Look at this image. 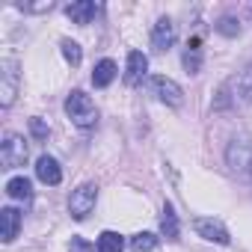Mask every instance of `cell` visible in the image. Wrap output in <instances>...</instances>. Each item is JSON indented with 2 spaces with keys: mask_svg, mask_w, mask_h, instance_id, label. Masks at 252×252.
I'll return each mask as SVG.
<instances>
[{
  "mask_svg": "<svg viewBox=\"0 0 252 252\" xmlns=\"http://www.w3.org/2000/svg\"><path fill=\"white\" fill-rule=\"evenodd\" d=\"M65 116L71 119L74 128H95L98 125V107L95 101L83 92V89H71L68 98H65Z\"/></svg>",
  "mask_w": 252,
  "mask_h": 252,
  "instance_id": "6da1fadb",
  "label": "cell"
},
{
  "mask_svg": "<svg viewBox=\"0 0 252 252\" xmlns=\"http://www.w3.org/2000/svg\"><path fill=\"white\" fill-rule=\"evenodd\" d=\"M18 86H21V65H18V60L6 57L0 63V107H12Z\"/></svg>",
  "mask_w": 252,
  "mask_h": 252,
  "instance_id": "7a4b0ae2",
  "label": "cell"
},
{
  "mask_svg": "<svg viewBox=\"0 0 252 252\" xmlns=\"http://www.w3.org/2000/svg\"><path fill=\"white\" fill-rule=\"evenodd\" d=\"M149 95H155L160 104H166V107H181L184 104V89L172 80V77H166V74H155V77H149Z\"/></svg>",
  "mask_w": 252,
  "mask_h": 252,
  "instance_id": "3957f363",
  "label": "cell"
},
{
  "mask_svg": "<svg viewBox=\"0 0 252 252\" xmlns=\"http://www.w3.org/2000/svg\"><path fill=\"white\" fill-rule=\"evenodd\" d=\"M95 202H98V187L92 181H86L77 190H71V196H68V214H71V220H86L95 211Z\"/></svg>",
  "mask_w": 252,
  "mask_h": 252,
  "instance_id": "277c9868",
  "label": "cell"
},
{
  "mask_svg": "<svg viewBox=\"0 0 252 252\" xmlns=\"http://www.w3.org/2000/svg\"><path fill=\"white\" fill-rule=\"evenodd\" d=\"M27 158H30V149H27L24 137L21 134H6L3 146H0V163H3V169H18V166L27 163Z\"/></svg>",
  "mask_w": 252,
  "mask_h": 252,
  "instance_id": "5b68a950",
  "label": "cell"
},
{
  "mask_svg": "<svg viewBox=\"0 0 252 252\" xmlns=\"http://www.w3.org/2000/svg\"><path fill=\"white\" fill-rule=\"evenodd\" d=\"M193 228H196L199 237H205V240H211V243H220V246H228V243H231L228 228H225L220 220H214V217H196V220H193Z\"/></svg>",
  "mask_w": 252,
  "mask_h": 252,
  "instance_id": "8992f818",
  "label": "cell"
},
{
  "mask_svg": "<svg viewBox=\"0 0 252 252\" xmlns=\"http://www.w3.org/2000/svg\"><path fill=\"white\" fill-rule=\"evenodd\" d=\"M146 71H149V57L143 51H131L128 54V63H125V74L122 80L128 86H140L146 80Z\"/></svg>",
  "mask_w": 252,
  "mask_h": 252,
  "instance_id": "52a82bcc",
  "label": "cell"
},
{
  "mask_svg": "<svg viewBox=\"0 0 252 252\" xmlns=\"http://www.w3.org/2000/svg\"><path fill=\"white\" fill-rule=\"evenodd\" d=\"M175 39H178V30H175L172 18H160V21L152 27V48H155L158 54L169 51V48L175 45Z\"/></svg>",
  "mask_w": 252,
  "mask_h": 252,
  "instance_id": "ba28073f",
  "label": "cell"
},
{
  "mask_svg": "<svg viewBox=\"0 0 252 252\" xmlns=\"http://www.w3.org/2000/svg\"><path fill=\"white\" fill-rule=\"evenodd\" d=\"M225 163H228L231 172L249 169V166H252V146H249V143H240V140L228 143V149H225Z\"/></svg>",
  "mask_w": 252,
  "mask_h": 252,
  "instance_id": "9c48e42d",
  "label": "cell"
},
{
  "mask_svg": "<svg viewBox=\"0 0 252 252\" xmlns=\"http://www.w3.org/2000/svg\"><path fill=\"white\" fill-rule=\"evenodd\" d=\"M98 3H92V0H74V3H68L65 6V15L71 18V24H80V27H86V24H92V18L98 15Z\"/></svg>",
  "mask_w": 252,
  "mask_h": 252,
  "instance_id": "30bf717a",
  "label": "cell"
},
{
  "mask_svg": "<svg viewBox=\"0 0 252 252\" xmlns=\"http://www.w3.org/2000/svg\"><path fill=\"white\" fill-rule=\"evenodd\" d=\"M36 178H39L42 184H48V187H57V184L63 181V169H60L57 158L42 155V158L36 160Z\"/></svg>",
  "mask_w": 252,
  "mask_h": 252,
  "instance_id": "8fae6325",
  "label": "cell"
},
{
  "mask_svg": "<svg viewBox=\"0 0 252 252\" xmlns=\"http://www.w3.org/2000/svg\"><path fill=\"white\" fill-rule=\"evenodd\" d=\"M231 92H234V104H252V63L231 80Z\"/></svg>",
  "mask_w": 252,
  "mask_h": 252,
  "instance_id": "7c38bea8",
  "label": "cell"
},
{
  "mask_svg": "<svg viewBox=\"0 0 252 252\" xmlns=\"http://www.w3.org/2000/svg\"><path fill=\"white\" fill-rule=\"evenodd\" d=\"M18 228H21V214L15 208H3V211H0V240L12 243L18 237Z\"/></svg>",
  "mask_w": 252,
  "mask_h": 252,
  "instance_id": "4fadbf2b",
  "label": "cell"
},
{
  "mask_svg": "<svg viewBox=\"0 0 252 252\" xmlns=\"http://www.w3.org/2000/svg\"><path fill=\"white\" fill-rule=\"evenodd\" d=\"M181 63H184L187 74H199V71H202V39H199V36H193V39L187 42Z\"/></svg>",
  "mask_w": 252,
  "mask_h": 252,
  "instance_id": "5bb4252c",
  "label": "cell"
},
{
  "mask_svg": "<svg viewBox=\"0 0 252 252\" xmlns=\"http://www.w3.org/2000/svg\"><path fill=\"white\" fill-rule=\"evenodd\" d=\"M116 74H119L116 63H113V60H101V63H95V68H92V86H95V89H104V86H110V83L116 80Z\"/></svg>",
  "mask_w": 252,
  "mask_h": 252,
  "instance_id": "9a60e30c",
  "label": "cell"
},
{
  "mask_svg": "<svg viewBox=\"0 0 252 252\" xmlns=\"http://www.w3.org/2000/svg\"><path fill=\"white\" fill-rule=\"evenodd\" d=\"M6 196H9V199H18V202H30V199H33V184H30V178H24V175L9 178V181H6Z\"/></svg>",
  "mask_w": 252,
  "mask_h": 252,
  "instance_id": "2e32d148",
  "label": "cell"
},
{
  "mask_svg": "<svg viewBox=\"0 0 252 252\" xmlns=\"http://www.w3.org/2000/svg\"><path fill=\"white\" fill-rule=\"evenodd\" d=\"M160 231H163V237H169V240H178V234H181L178 214H175V208H172L169 202L163 205V214H160Z\"/></svg>",
  "mask_w": 252,
  "mask_h": 252,
  "instance_id": "e0dca14e",
  "label": "cell"
},
{
  "mask_svg": "<svg viewBox=\"0 0 252 252\" xmlns=\"http://www.w3.org/2000/svg\"><path fill=\"white\" fill-rule=\"evenodd\" d=\"M95 249H98V252H122V249H125V237H122L119 231H101Z\"/></svg>",
  "mask_w": 252,
  "mask_h": 252,
  "instance_id": "ac0fdd59",
  "label": "cell"
},
{
  "mask_svg": "<svg viewBox=\"0 0 252 252\" xmlns=\"http://www.w3.org/2000/svg\"><path fill=\"white\" fill-rule=\"evenodd\" d=\"M158 243H160V237L152 234V231H137L131 237V249L134 252H152V249H158Z\"/></svg>",
  "mask_w": 252,
  "mask_h": 252,
  "instance_id": "d6986e66",
  "label": "cell"
},
{
  "mask_svg": "<svg viewBox=\"0 0 252 252\" xmlns=\"http://www.w3.org/2000/svg\"><path fill=\"white\" fill-rule=\"evenodd\" d=\"M214 30H217L220 36H225V39H234V36H240V21H237L234 15H222V18H217Z\"/></svg>",
  "mask_w": 252,
  "mask_h": 252,
  "instance_id": "ffe728a7",
  "label": "cell"
},
{
  "mask_svg": "<svg viewBox=\"0 0 252 252\" xmlns=\"http://www.w3.org/2000/svg\"><path fill=\"white\" fill-rule=\"evenodd\" d=\"M60 48H63V57H65V63H71V65H80V60H83V51H80V45H77V42H71V39H63V42H60Z\"/></svg>",
  "mask_w": 252,
  "mask_h": 252,
  "instance_id": "44dd1931",
  "label": "cell"
},
{
  "mask_svg": "<svg viewBox=\"0 0 252 252\" xmlns=\"http://www.w3.org/2000/svg\"><path fill=\"white\" fill-rule=\"evenodd\" d=\"M228 107H234V92H231V80L220 86V92H217V101H214V110H228Z\"/></svg>",
  "mask_w": 252,
  "mask_h": 252,
  "instance_id": "7402d4cb",
  "label": "cell"
},
{
  "mask_svg": "<svg viewBox=\"0 0 252 252\" xmlns=\"http://www.w3.org/2000/svg\"><path fill=\"white\" fill-rule=\"evenodd\" d=\"M30 134H33V140H48L51 128H48V125H45V119L33 116V119H30Z\"/></svg>",
  "mask_w": 252,
  "mask_h": 252,
  "instance_id": "603a6c76",
  "label": "cell"
},
{
  "mask_svg": "<svg viewBox=\"0 0 252 252\" xmlns=\"http://www.w3.org/2000/svg\"><path fill=\"white\" fill-rule=\"evenodd\" d=\"M18 9L21 12H51L54 9V0H39V3H18Z\"/></svg>",
  "mask_w": 252,
  "mask_h": 252,
  "instance_id": "cb8c5ba5",
  "label": "cell"
},
{
  "mask_svg": "<svg viewBox=\"0 0 252 252\" xmlns=\"http://www.w3.org/2000/svg\"><path fill=\"white\" fill-rule=\"evenodd\" d=\"M68 252H98V249H95V243H89L86 237H71Z\"/></svg>",
  "mask_w": 252,
  "mask_h": 252,
  "instance_id": "d4e9b609",
  "label": "cell"
},
{
  "mask_svg": "<svg viewBox=\"0 0 252 252\" xmlns=\"http://www.w3.org/2000/svg\"><path fill=\"white\" fill-rule=\"evenodd\" d=\"M249 169H252V166H249Z\"/></svg>",
  "mask_w": 252,
  "mask_h": 252,
  "instance_id": "484cf974",
  "label": "cell"
}]
</instances>
